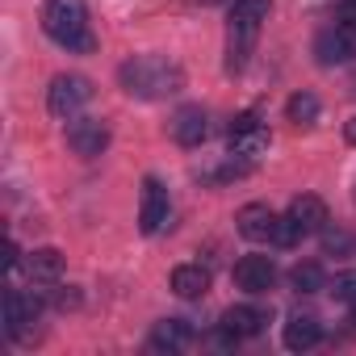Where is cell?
<instances>
[{
    "mask_svg": "<svg viewBox=\"0 0 356 356\" xmlns=\"http://www.w3.org/2000/svg\"><path fill=\"white\" fill-rule=\"evenodd\" d=\"M227 138H231V155L239 163H252V159H260L268 151V130H264V122H260L256 109L235 113V122L227 126Z\"/></svg>",
    "mask_w": 356,
    "mask_h": 356,
    "instance_id": "cell-3",
    "label": "cell"
},
{
    "mask_svg": "<svg viewBox=\"0 0 356 356\" xmlns=\"http://www.w3.org/2000/svg\"><path fill=\"white\" fill-rule=\"evenodd\" d=\"M88 101H92V84L84 76H55L47 88V109L55 118H76Z\"/></svg>",
    "mask_w": 356,
    "mask_h": 356,
    "instance_id": "cell-4",
    "label": "cell"
},
{
    "mask_svg": "<svg viewBox=\"0 0 356 356\" xmlns=\"http://www.w3.org/2000/svg\"><path fill=\"white\" fill-rule=\"evenodd\" d=\"M189 339H193V327H189L185 318H163V323H155V331H151V348H155V352H181Z\"/></svg>",
    "mask_w": 356,
    "mask_h": 356,
    "instance_id": "cell-17",
    "label": "cell"
},
{
    "mask_svg": "<svg viewBox=\"0 0 356 356\" xmlns=\"http://www.w3.org/2000/svg\"><path fill=\"white\" fill-rule=\"evenodd\" d=\"M273 281H277L273 256H243V260L235 264V285H239L243 293H268Z\"/></svg>",
    "mask_w": 356,
    "mask_h": 356,
    "instance_id": "cell-8",
    "label": "cell"
},
{
    "mask_svg": "<svg viewBox=\"0 0 356 356\" xmlns=\"http://www.w3.org/2000/svg\"><path fill=\"white\" fill-rule=\"evenodd\" d=\"M343 5H348V9H356V0H343Z\"/></svg>",
    "mask_w": 356,
    "mask_h": 356,
    "instance_id": "cell-28",
    "label": "cell"
},
{
    "mask_svg": "<svg viewBox=\"0 0 356 356\" xmlns=\"http://www.w3.org/2000/svg\"><path fill=\"white\" fill-rule=\"evenodd\" d=\"M118 80L138 101H163V97L185 88V72L172 59H163V55H134V59H126Z\"/></svg>",
    "mask_w": 356,
    "mask_h": 356,
    "instance_id": "cell-1",
    "label": "cell"
},
{
    "mask_svg": "<svg viewBox=\"0 0 356 356\" xmlns=\"http://www.w3.org/2000/svg\"><path fill=\"white\" fill-rule=\"evenodd\" d=\"M67 147H72L76 155L92 159V155H101V151L109 147V126H105L101 118H76V122L67 126Z\"/></svg>",
    "mask_w": 356,
    "mask_h": 356,
    "instance_id": "cell-7",
    "label": "cell"
},
{
    "mask_svg": "<svg viewBox=\"0 0 356 356\" xmlns=\"http://www.w3.org/2000/svg\"><path fill=\"white\" fill-rule=\"evenodd\" d=\"M273 227H277V214H273L268 206H260V202H252V206H243V210L235 214V231H239L243 239H252V243L273 239Z\"/></svg>",
    "mask_w": 356,
    "mask_h": 356,
    "instance_id": "cell-11",
    "label": "cell"
},
{
    "mask_svg": "<svg viewBox=\"0 0 356 356\" xmlns=\"http://www.w3.org/2000/svg\"><path fill=\"white\" fill-rule=\"evenodd\" d=\"M289 218L302 227V235H318V231H327V202L314 193H302L289 202Z\"/></svg>",
    "mask_w": 356,
    "mask_h": 356,
    "instance_id": "cell-12",
    "label": "cell"
},
{
    "mask_svg": "<svg viewBox=\"0 0 356 356\" xmlns=\"http://www.w3.org/2000/svg\"><path fill=\"white\" fill-rule=\"evenodd\" d=\"M343 134H348V143H352V147H356V118H352V122H348V126H343Z\"/></svg>",
    "mask_w": 356,
    "mask_h": 356,
    "instance_id": "cell-26",
    "label": "cell"
},
{
    "mask_svg": "<svg viewBox=\"0 0 356 356\" xmlns=\"http://www.w3.org/2000/svg\"><path fill=\"white\" fill-rule=\"evenodd\" d=\"M26 273H30V281L51 285V281H59V277H63V256H59L55 248H38V252H30Z\"/></svg>",
    "mask_w": 356,
    "mask_h": 356,
    "instance_id": "cell-18",
    "label": "cell"
},
{
    "mask_svg": "<svg viewBox=\"0 0 356 356\" xmlns=\"http://www.w3.org/2000/svg\"><path fill=\"white\" fill-rule=\"evenodd\" d=\"M172 293L176 298H185V302H197L210 293V273L202 264H181V268H172Z\"/></svg>",
    "mask_w": 356,
    "mask_h": 356,
    "instance_id": "cell-13",
    "label": "cell"
},
{
    "mask_svg": "<svg viewBox=\"0 0 356 356\" xmlns=\"http://www.w3.org/2000/svg\"><path fill=\"white\" fill-rule=\"evenodd\" d=\"M331 293H335V302L352 306V302H356V273H339V277L331 281Z\"/></svg>",
    "mask_w": 356,
    "mask_h": 356,
    "instance_id": "cell-22",
    "label": "cell"
},
{
    "mask_svg": "<svg viewBox=\"0 0 356 356\" xmlns=\"http://www.w3.org/2000/svg\"><path fill=\"white\" fill-rule=\"evenodd\" d=\"M268 327V310L264 306H231L222 314V343H239V339H252Z\"/></svg>",
    "mask_w": 356,
    "mask_h": 356,
    "instance_id": "cell-6",
    "label": "cell"
},
{
    "mask_svg": "<svg viewBox=\"0 0 356 356\" xmlns=\"http://www.w3.org/2000/svg\"><path fill=\"white\" fill-rule=\"evenodd\" d=\"M348 310H352V323H356V302H352V306H348Z\"/></svg>",
    "mask_w": 356,
    "mask_h": 356,
    "instance_id": "cell-27",
    "label": "cell"
},
{
    "mask_svg": "<svg viewBox=\"0 0 356 356\" xmlns=\"http://www.w3.org/2000/svg\"><path fill=\"white\" fill-rule=\"evenodd\" d=\"M42 30L47 38H55L59 47L67 51H80L88 55L97 47L92 30H88V9H84V0H47V9H42Z\"/></svg>",
    "mask_w": 356,
    "mask_h": 356,
    "instance_id": "cell-2",
    "label": "cell"
},
{
    "mask_svg": "<svg viewBox=\"0 0 356 356\" xmlns=\"http://www.w3.org/2000/svg\"><path fill=\"white\" fill-rule=\"evenodd\" d=\"M268 13H273V0H235L231 13H227V22L239 34H256L260 22H268Z\"/></svg>",
    "mask_w": 356,
    "mask_h": 356,
    "instance_id": "cell-14",
    "label": "cell"
},
{
    "mask_svg": "<svg viewBox=\"0 0 356 356\" xmlns=\"http://www.w3.org/2000/svg\"><path fill=\"white\" fill-rule=\"evenodd\" d=\"M318 339H323V327L314 314H289V323H285V348L289 352H310Z\"/></svg>",
    "mask_w": 356,
    "mask_h": 356,
    "instance_id": "cell-15",
    "label": "cell"
},
{
    "mask_svg": "<svg viewBox=\"0 0 356 356\" xmlns=\"http://www.w3.org/2000/svg\"><path fill=\"white\" fill-rule=\"evenodd\" d=\"M38 310H42L38 298H30V293H22V289H9V293H5V331H9L13 339H22L26 327H34Z\"/></svg>",
    "mask_w": 356,
    "mask_h": 356,
    "instance_id": "cell-9",
    "label": "cell"
},
{
    "mask_svg": "<svg viewBox=\"0 0 356 356\" xmlns=\"http://www.w3.org/2000/svg\"><path fill=\"white\" fill-rule=\"evenodd\" d=\"M210 134V118L202 105H185V109H176L172 118V138L181 143V147H202Z\"/></svg>",
    "mask_w": 356,
    "mask_h": 356,
    "instance_id": "cell-10",
    "label": "cell"
},
{
    "mask_svg": "<svg viewBox=\"0 0 356 356\" xmlns=\"http://www.w3.org/2000/svg\"><path fill=\"white\" fill-rule=\"evenodd\" d=\"M289 285H293L298 293H318V289H327V277H323V268H318L314 260H306V264H298V268L289 273Z\"/></svg>",
    "mask_w": 356,
    "mask_h": 356,
    "instance_id": "cell-19",
    "label": "cell"
},
{
    "mask_svg": "<svg viewBox=\"0 0 356 356\" xmlns=\"http://www.w3.org/2000/svg\"><path fill=\"white\" fill-rule=\"evenodd\" d=\"M323 243H327V252H348V248H352L348 235H323Z\"/></svg>",
    "mask_w": 356,
    "mask_h": 356,
    "instance_id": "cell-23",
    "label": "cell"
},
{
    "mask_svg": "<svg viewBox=\"0 0 356 356\" xmlns=\"http://www.w3.org/2000/svg\"><path fill=\"white\" fill-rule=\"evenodd\" d=\"M298 239H302V227H298L289 214H285V218H277V227H273V239H268V243H273V248H293Z\"/></svg>",
    "mask_w": 356,
    "mask_h": 356,
    "instance_id": "cell-21",
    "label": "cell"
},
{
    "mask_svg": "<svg viewBox=\"0 0 356 356\" xmlns=\"http://www.w3.org/2000/svg\"><path fill=\"white\" fill-rule=\"evenodd\" d=\"M17 260H22V252H17V243H5V268H9V273L17 268Z\"/></svg>",
    "mask_w": 356,
    "mask_h": 356,
    "instance_id": "cell-24",
    "label": "cell"
},
{
    "mask_svg": "<svg viewBox=\"0 0 356 356\" xmlns=\"http://www.w3.org/2000/svg\"><path fill=\"white\" fill-rule=\"evenodd\" d=\"M339 30L348 34V42H352V51H356V17H348V22H339Z\"/></svg>",
    "mask_w": 356,
    "mask_h": 356,
    "instance_id": "cell-25",
    "label": "cell"
},
{
    "mask_svg": "<svg viewBox=\"0 0 356 356\" xmlns=\"http://www.w3.org/2000/svg\"><path fill=\"white\" fill-rule=\"evenodd\" d=\"M168 189L155 181V176H147L143 181V193H138V231L143 235H155L163 222H168Z\"/></svg>",
    "mask_w": 356,
    "mask_h": 356,
    "instance_id": "cell-5",
    "label": "cell"
},
{
    "mask_svg": "<svg viewBox=\"0 0 356 356\" xmlns=\"http://www.w3.org/2000/svg\"><path fill=\"white\" fill-rule=\"evenodd\" d=\"M285 113H289V122L310 126V122L318 118V97H314V92H293L289 105H285Z\"/></svg>",
    "mask_w": 356,
    "mask_h": 356,
    "instance_id": "cell-20",
    "label": "cell"
},
{
    "mask_svg": "<svg viewBox=\"0 0 356 356\" xmlns=\"http://www.w3.org/2000/svg\"><path fill=\"white\" fill-rule=\"evenodd\" d=\"M314 55H318V63H323V67H335V63H348L356 51H352L348 34H343L339 26H331V30H323V34H318V42H314Z\"/></svg>",
    "mask_w": 356,
    "mask_h": 356,
    "instance_id": "cell-16",
    "label": "cell"
}]
</instances>
